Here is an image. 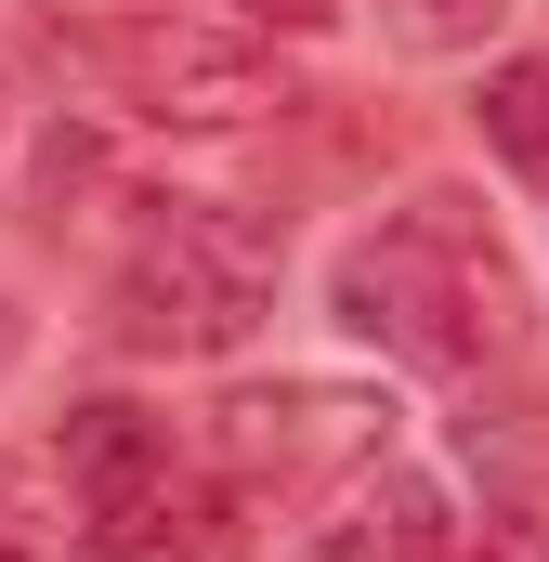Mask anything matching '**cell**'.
<instances>
[{"mask_svg":"<svg viewBox=\"0 0 549 562\" xmlns=\"http://www.w3.org/2000/svg\"><path fill=\"white\" fill-rule=\"evenodd\" d=\"M0 497H13V484H0Z\"/></svg>","mask_w":549,"mask_h":562,"instance_id":"13","label":"cell"},{"mask_svg":"<svg viewBox=\"0 0 549 562\" xmlns=\"http://www.w3.org/2000/svg\"><path fill=\"white\" fill-rule=\"evenodd\" d=\"M249 26H340V0H249Z\"/></svg>","mask_w":549,"mask_h":562,"instance_id":"11","label":"cell"},{"mask_svg":"<svg viewBox=\"0 0 549 562\" xmlns=\"http://www.w3.org/2000/svg\"><path fill=\"white\" fill-rule=\"evenodd\" d=\"M13 353H26V314H13V301H0V380H13Z\"/></svg>","mask_w":549,"mask_h":562,"instance_id":"12","label":"cell"},{"mask_svg":"<svg viewBox=\"0 0 549 562\" xmlns=\"http://www.w3.org/2000/svg\"><path fill=\"white\" fill-rule=\"evenodd\" d=\"M497 13H511V0H393V40H406V53H471Z\"/></svg>","mask_w":549,"mask_h":562,"instance_id":"9","label":"cell"},{"mask_svg":"<svg viewBox=\"0 0 549 562\" xmlns=\"http://www.w3.org/2000/svg\"><path fill=\"white\" fill-rule=\"evenodd\" d=\"M288 562H445V497L418 471H380V484H354Z\"/></svg>","mask_w":549,"mask_h":562,"instance_id":"6","label":"cell"},{"mask_svg":"<svg viewBox=\"0 0 549 562\" xmlns=\"http://www.w3.org/2000/svg\"><path fill=\"white\" fill-rule=\"evenodd\" d=\"M92 66L119 79V105L157 119V132H249L274 105H301L262 40L249 26H210V13H132V26L92 40Z\"/></svg>","mask_w":549,"mask_h":562,"instance_id":"3","label":"cell"},{"mask_svg":"<svg viewBox=\"0 0 549 562\" xmlns=\"http://www.w3.org/2000/svg\"><path fill=\"white\" fill-rule=\"evenodd\" d=\"M511 314H524V288L511 262L458 223V196H418L393 236H367L354 262H340V327L354 340H393L406 367H484L497 340H511Z\"/></svg>","mask_w":549,"mask_h":562,"instance_id":"1","label":"cell"},{"mask_svg":"<svg viewBox=\"0 0 549 562\" xmlns=\"http://www.w3.org/2000/svg\"><path fill=\"white\" fill-rule=\"evenodd\" d=\"M92 550H105V562H249V524H236V497H223V484L157 471L144 497L92 510Z\"/></svg>","mask_w":549,"mask_h":562,"instance_id":"5","label":"cell"},{"mask_svg":"<svg viewBox=\"0 0 549 562\" xmlns=\"http://www.w3.org/2000/svg\"><path fill=\"white\" fill-rule=\"evenodd\" d=\"M445 562H549V537L524 524V510H484L471 537H445Z\"/></svg>","mask_w":549,"mask_h":562,"instance_id":"10","label":"cell"},{"mask_svg":"<svg viewBox=\"0 0 549 562\" xmlns=\"http://www.w3.org/2000/svg\"><path fill=\"white\" fill-rule=\"evenodd\" d=\"M53 471L79 484V510H119V497H144L157 471H170V431L144 419V406H66V431H53Z\"/></svg>","mask_w":549,"mask_h":562,"instance_id":"7","label":"cell"},{"mask_svg":"<svg viewBox=\"0 0 549 562\" xmlns=\"http://www.w3.org/2000/svg\"><path fill=\"white\" fill-rule=\"evenodd\" d=\"M274 262H288L274 223L170 196V223H157L132 262H119V288H105V301H119V340H132V353H236V340L262 327V301H274Z\"/></svg>","mask_w":549,"mask_h":562,"instance_id":"2","label":"cell"},{"mask_svg":"<svg viewBox=\"0 0 549 562\" xmlns=\"http://www.w3.org/2000/svg\"><path fill=\"white\" fill-rule=\"evenodd\" d=\"M210 431H223V458L249 484H340V471L380 458L393 406L380 393H340V380H274V393H223Z\"/></svg>","mask_w":549,"mask_h":562,"instance_id":"4","label":"cell"},{"mask_svg":"<svg viewBox=\"0 0 549 562\" xmlns=\"http://www.w3.org/2000/svg\"><path fill=\"white\" fill-rule=\"evenodd\" d=\"M484 144H497L524 183H549V53H511V66L484 79Z\"/></svg>","mask_w":549,"mask_h":562,"instance_id":"8","label":"cell"}]
</instances>
